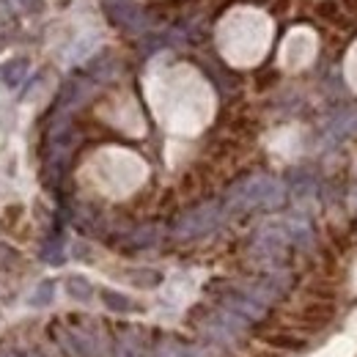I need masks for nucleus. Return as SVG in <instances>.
I'll return each instance as SVG.
<instances>
[{"mask_svg": "<svg viewBox=\"0 0 357 357\" xmlns=\"http://www.w3.org/2000/svg\"><path fill=\"white\" fill-rule=\"evenodd\" d=\"M218 42L223 55L234 63H253L269 45V20L256 8H234L220 22Z\"/></svg>", "mask_w": 357, "mask_h": 357, "instance_id": "1", "label": "nucleus"}, {"mask_svg": "<svg viewBox=\"0 0 357 357\" xmlns=\"http://www.w3.org/2000/svg\"><path fill=\"white\" fill-rule=\"evenodd\" d=\"M313 50H316L313 33L308 28H297V31L289 33V39H286V45H283V63L291 66V69H294V66H303V63L311 61Z\"/></svg>", "mask_w": 357, "mask_h": 357, "instance_id": "2", "label": "nucleus"}, {"mask_svg": "<svg viewBox=\"0 0 357 357\" xmlns=\"http://www.w3.org/2000/svg\"><path fill=\"white\" fill-rule=\"evenodd\" d=\"M269 347H280V349H300L303 341L300 338H291V335H267Z\"/></svg>", "mask_w": 357, "mask_h": 357, "instance_id": "3", "label": "nucleus"}, {"mask_svg": "<svg viewBox=\"0 0 357 357\" xmlns=\"http://www.w3.org/2000/svg\"><path fill=\"white\" fill-rule=\"evenodd\" d=\"M347 72H349L352 83L357 86V45H355V50H352V55H349V61H347Z\"/></svg>", "mask_w": 357, "mask_h": 357, "instance_id": "4", "label": "nucleus"}]
</instances>
